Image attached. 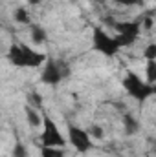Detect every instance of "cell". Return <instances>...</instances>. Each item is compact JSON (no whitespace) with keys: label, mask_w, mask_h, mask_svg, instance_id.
<instances>
[{"label":"cell","mask_w":156,"mask_h":157,"mask_svg":"<svg viewBox=\"0 0 156 157\" xmlns=\"http://www.w3.org/2000/svg\"><path fill=\"white\" fill-rule=\"evenodd\" d=\"M123 86L127 88V91L140 102H145L153 93H154V86L143 82L134 71H127V75L123 78Z\"/></svg>","instance_id":"cell-1"},{"label":"cell","mask_w":156,"mask_h":157,"mask_svg":"<svg viewBox=\"0 0 156 157\" xmlns=\"http://www.w3.org/2000/svg\"><path fill=\"white\" fill-rule=\"evenodd\" d=\"M117 31V35L114 37L119 48L123 46H132L142 29V22L140 20H121V22H114L112 26Z\"/></svg>","instance_id":"cell-2"},{"label":"cell","mask_w":156,"mask_h":157,"mask_svg":"<svg viewBox=\"0 0 156 157\" xmlns=\"http://www.w3.org/2000/svg\"><path fill=\"white\" fill-rule=\"evenodd\" d=\"M42 126H44V130H42V135H40V137H42V144H44V146L63 148V146L66 144L63 133H61L59 128H57V124L48 117V115H42Z\"/></svg>","instance_id":"cell-3"},{"label":"cell","mask_w":156,"mask_h":157,"mask_svg":"<svg viewBox=\"0 0 156 157\" xmlns=\"http://www.w3.org/2000/svg\"><path fill=\"white\" fill-rule=\"evenodd\" d=\"M92 40H94V48H96L99 53L107 55V57H114L117 51H119V46H117L116 39L110 37V35H109L105 29H101V28H96V29H94Z\"/></svg>","instance_id":"cell-4"},{"label":"cell","mask_w":156,"mask_h":157,"mask_svg":"<svg viewBox=\"0 0 156 157\" xmlns=\"http://www.w3.org/2000/svg\"><path fill=\"white\" fill-rule=\"evenodd\" d=\"M64 75H70V70L68 68H63L61 62H55L53 59H48L46 64H44V70H42V75L40 80L44 84H50V86H57Z\"/></svg>","instance_id":"cell-5"},{"label":"cell","mask_w":156,"mask_h":157,"mask_svg":"<svg viewBox=\"0 0 156 157\" xmlns=\"http://www.w3.org/2000/svg\"><path fill=\"white\" fill-rule=\"evenodd\" d=\"M68 139H70V143H72V146L77 150V152H88L90 148H92V137L86 133V130H83V128H77V126H74V124H70L68 126Z\"/></svg>","instance_id":"cell-6"},{"label":"cell","mask_w":156,"mask_h":157,"mask_svg":"<svg viewBox=\"0 0 156 157\" xmlns=\"http://www.w3.org/2000/svg\"><path fill=\"white\" fill-rule=\"evenodd\" d=\"M18 46H20L22 68H37V66H40V64L46 60V55H44V53H37V51H33L30 46H24V44H18Z\"/></svg>","instance_id":"cell-7"},{"label":"cell","mask_w":156,"mask_h":157,"mask_svg":"<svg viewBox=\"0 0 156 157\" xmlns=\"http://www.w3.org/2000/svg\"><path fill=\"white\" fill-rule=\"evenodd\" d=\"M123 128H125V133L127 135H132V133H136L140 130V124H138V121L132 117L130 113H127L123 117Z\"/></svg>","instance_id":"cell-8"},{"label":"cell","mask_w":156,"mask_h":157,"mask_svg":"<svg viewBox=\"0 0 156 157\" xmlns=\"http://www.w3.org/2000/svg\"><path fill=\"white\" fill-rule=\"evenodd\" d=\"M26 117H28L30 126H33V128H39V126H42V115H40L37 110H33V108L26 106Z\"/></svg>","instance_id":"cell-9"},{"label":"cell","mask_w":156,"mask_h":157,"mask_svg":"<svg viewBox=\"0 0 156 157\" xmlns=\"http://www.w3.org/2000/svg\"><path fill=\"white\" fill-rule=\"evenodd\" d=\"M31 40L35 44H44L46 42V29L42 26H31Z\"/></svg>","instance_id":"cell-10"},{"label":"cell","mask_w":156,"mask_h":157,"mask_svg":"<svg viewBox=\"0 0 156 157\" xmlns=\"http://www.w3.org/2000/svg\"><path fill=\"white\" fill-rule=\"evenodd\" d=\"M42 157H64V152L61 148H53V146H42L40 150Z\"/></svg>","instance_id":"cell-11"},{"label":"cell","mask_w":156,"mask_h":157,"mask_svg":"<svg viewBox=\"0 0 156 157\" xmlns=\"http://www.w3.org/2000/svg\"><path fill=\"white\" fill-rule=\"evenodd\" d=\"M15 20L18 24H30V13L24 7H18V9H15Z\"/></svg>","instance_id":"cell-12"},{"label":"cell","mask_w":156,"mask_h":157,"mask_svg":"<svg viewBox=\"0 0 156 157\" xmlns=\"http://www.w3.org/2000/svg\"><path fill=\"white\" fill-rule=\"evenodd\" d=\"M156 80V60H147V84H154Z\"/></svg>","instance_id":"cell-13"},{"label":"cell","mask_w":156,"mask_h":157,"mask_svg":"<svg viewBox=\"0 0 156 157\" xmlns=\"http://www.w3.org/2000/svg\"><path fill=\"white\" fill-rule=\"evenodd\" d=\"M90 137H96V139H103L105 137V132H103V128L101 126H97V124H92L90 126V130L86 132Z\"/></svg>","instance_id":"cell-14"},{"label":"cell","mask_w":156,"mask_h":157,"mask_svg":"<svg viewBox=\"0 0 156 157\" xmlns=\"http://www.w3.org/2000/svg\"><path fill=\"white\" fill-rule=\"evenodd\" d=\"M13 157H28V148L20 141H17V144L13 148Z\"/></svg>","instance_id":"cell-15"},{"label":"cell","mask_w":156,"mask_h":157,"mask_svg":"<svg viewBox=\"0 0 156 157\" xmlns=\"http://www.w3.org/2000/svg\"><path fill=\"white\" fill-rule=\"evenodd\" d=\"M145 59L147 60H156V44H149L145 49Z\"/></svg>","instance_id":"cell-16"},{"label":"cell","mask_w":156,"mask_h":157,"mask_svg":"<svg viewBox=\"0 0 156 157\" xmlns=\"http://www.w3.org/2000/svg\"><path fill=\"white\" fill-rule=\"evenodd\" d=\"M116 4H119V6H136V4H140L142 0H114Z\"/></svg>","instance_id":"cell-17"},{"label":"cell","mask_w":156,"mask_h":157,"mask_svg":"<svg viewBox=\"0 0 156 157\" xmlns=\"http://www.w3.org/2000/svg\"><path fill=\"white\" fill-rule=\"evenodd\" d=\"M153 24H154V22H153V18H151V17H147V18H143V28H147V29H151V28H153Z\"/></svg>","instance_id":"cell-18"},{"label":"cell","mask_w":156,"mask_h":157,"mask_svg":"<svg viewBox=\"0 0 156 157\" xmlns=\"http://www.w3.org/2000/svg\"><path fill=\"white\" fill-rule=\"evenodd\" d=\"M31 99H33V102H35V104H42V97H40V95H37V93H35V91H33V93H31Z\"/></svg>","instance_id":"cell-19"},{"label":"cell","mask_w":156,"mask_h":157,"mask_svg":"<svg viewBox=\"0 0 156 157\" xmlns=\"http://www.w3.org/2000/svg\"><path fill=\"white\" fill-rule=\"evenodd\" d=\"M26 2H28V4H40L42 0H26Z\"/></svg>","instance_id":"cell-20"}]
</instances>
